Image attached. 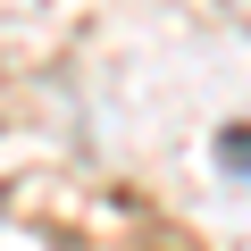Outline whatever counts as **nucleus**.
<instances>
[{
  "instance_id": "obj_1",
  "label": "nucleus",
  "mask_w": 251,
  "mask_h": 251,
  "mask_svg": "<svg viewBox=\"0 0 251 251\" xmlns=\"http://www.w3.org/2000/svg\"><path fill=\"white\" fill-rule=\"evenodd\" d=\"M218 151H226V168H243V176H251V126H243V134H226Z\"/></svg>"
}]
</instances>
